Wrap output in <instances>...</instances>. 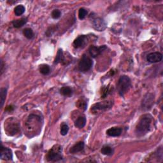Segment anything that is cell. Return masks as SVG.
<instances>
[{
	"label": "cell",
	"mask_w": 163,
	"mask_h": 163,
	"mask_svg": "<svg viewBox=\"0 0 163 163\" xmlns=\"http://www.w3.org/2000/svg\"><path fill=\"white\" fill-rule=\"evenodd\" d=\"M153 117L150 114L143 115L139 120L135 129V133L138 137H142L147 134L151 130Z\"/></svg>",
	"instance_id": "6da1fadb"
},
{
	"label": "cell",
	"mask_w": 163,
	"mask_h": 163,
	"mask_svg": "<svg viewBox=\"0 0 163 163\" xmlns=\"http://www.w3.org/2000/svg\"><path fill=\"white\" fill-rule=\"evenodd\" d=\"M42 120L41 118L35 114H31L25 122V128L28 132L31 134L34 133H39L41 130Z\"/></svg>",
	"instance_id": "7a4b0ae2"
},
{
	"label": "cell",
	"mask_w": 163,
	"mask_h": 163,
	"mask_svg": "<svg viewBox=\"0 0 163 163\" xmlns=\"http://www.w3.org/2000/svg\"><path fill=\"white\" fill-rule=\"evenodd\" d=\"M131 87V80L130 77L126 75H122L120 77L117 82V90L120 96H124Z\"/></svg>",
	"instance_id": "3957f363"
},
{
	"label": "cell",
	"mask_w": 163,
	"mask_h": 163,
	"mask_svg": "<svg viewBox=\"0 0 163 163\" xmlns=\"http://www.w3.org/2000/svg\"><path fill=\"white\" fill-rule=\"evenodd\" d=\"M5 131L8 136H14L20 131V125L16 119L11 118L5 122Z\"/></svg>",
	"instance_id": "277c9868"
},
{
	"label": "cell",
	"mask_w": 163,
	"mask_h": 163,
	"mask_svg": "<svg viewBox=\"0 0 163 163\" xmlns=\"http://www.w3.org/2000/svg\"><path fill=\"white\" fill-rule=\"evenodd\" d=\"M63 149L61 146L59 145H54L52 148L49 150L47 155V159L48 161L56 162L63 159L62 155Z\"/></svg>",
	"instance_id": "5b68a950"
},
{
	"label": "cell",
	"mask_w": 163,
	"mask_h": 163,
	"mask_svg": "<svg viewBox=\"0 0 163 163\" xmlns=\"http://www.w3.org/2000/svg\"><path fill=\"white\" fill-rule=\"evenodd\" d=\"M113 104L114 103L111 101H105L98 102L92 106L91 110L92 111V113L96 114L99 111H104L110 109L111 107H112Z\"/></svg>",
	"instance_id": "8992f818"
},
{
	"label": "cell",
	"mask_w": 163,
	"mask_h": 163,
	"mask_svg": "<svg viewBox=\"0 0 163 163\" xmlns=\"http://www.w3.org/2000/svg\"><path fill=\"white\" fill-rule=\"evenodd\" d=\"M92 64H93L92 60L87 56L83 54L79 62V69L80 72L82 73L87 72L91 69Z\"/></svg>",
	"instance_id": "52a82bcc"
},
{
	"label": "cell",
	"mask_w": 163,
	"mask_h": 163,
	"mask_svg": "<svg viewBox=\"0 0 163 163\" xmlns=\"http://www.w3.org/2000/svg\"><path fill=\"white\" fill-rule=\"evenodd\" d=\"M92 25L93 28L98 31H103L105 30L107 26L106 22L100 17L93 19L92 21Z\"/></svg>",
	"instance_id": "ba28073f"
},
{
	"label": "cell",
	"mask_w": 163,
	"mask_h": 163,
	"mask_svg": "<svg viewBox=\"0 0 163 163\" xmlns=\"http://www.w3.org/2000/svg\"><path fill=\"white\" fill-rule=\"evenodd\" d=\"M153 101H154V97L152 94L149 93L146 94L143 99L142 100V108L145 110H149L150 108H151L153 104Z\"/></svg>",
	"instance_id": "9c48e42d"
},
{
	"label": "cell",
	"mask_w": 163,
	"mask_h": 163,
	"mask_svg": "<svg viewBox=\"0 0 163 163\" xmlns=\"http://www.w3.org/2000/svg\"><path fill=\"white\" fill-rule=\"evenodd\" d=\"M106 45H101L99 47H96L94 45H92L89 49V52L90 56L92 57H96L99 56L104 50L107 49Z\"/></svg>",
	"instance_id": "30bf717a"
},
{
	"label": "cell",
	"mask_w": 163,
	"mask_h": 163,
	"mask_svg": "<svg viewBox=\"0 0 163 163\" xmlns=\"http://www.w3.org/2000/svg\"><path fill=\"white\" fill-rule=\"evenodd\" d=\"M0 157H1V159L2 160H6V161L12 160L13 154H12V152L11 149L4 147V146L2 144L1 152H0Z\"/></svg>",
	"instance_id": "8fae6325"
},
{
	"label": "cell",
	"mask_w": 163,
	"mask_h": 163,
	"mask_svg": "<svg viewBox=\"0 0 163 163\" xmlns=\"http://www.w3.org/2000/svg\"><path fill=\"white\" fill-rule=\"evenodd\" d=\"M162 55L161 53L158 52L150 53L147 56V61L150 63H159L162 61Z\"/></svg>",
	"instance_id": "7c38bea8"
},
{
	"label": "cell",
	"mask_w": 163,
	"mask_h": 163,
	"mask_svg": "<svg viewBox=\"0 0 163 163\" xmlns=\"http://www.w3.org/2000/svg\"><path fill=\"white\" fill-rule=\"evenodd\" d=\"M87 43V37L85 35H80L77 37L73 41V46L76 49L83 47Z\"/></svg>",
	"instance_id": "4fadbf2b"
},
{
	"label": "cell",
	"mask_w": 163,
	"mask_h": 163,
	"mask_svg": "<svg viewBox=\"0 0 163 163\" xmlns=\"http://www.w3.org/2000/svg\"><path fill=\"white\" fill-rule=\"evenodd\" d=\"M122 133V129L118 127H111L107 131V134L111 137H117Z\"/></svg>",
	"instance_id": "5bb4252c"
},
{
	"label": "cell",
	"mask_w": 163,
	"mask_h": 163,
	"mask_svg": "<svg viewBox=\"0 0 163 163\" xmlns=\"http://www.w3.org/2000/svg\"><path fill=\"white\" fill-rule=\"evenodd\" d=\"M84 146L85 143L83 142H79L78 143H76L73 146V147H71V149H70V152L72 154L80 152L84 149Z\"/></svg>",
	"instance_id": "9a60e30c"
},
{
	"label": "cell",
	"mask_w": 163,
	"mask_h": 163,
	"mask_svg": "<svg viewBox=\"0 0 163 163\" xmlns=\"http://www.w3.org/2000/svg\"><path fill=\"white\" fill-rule=\"evenodd\" d=\"M86 121L85 116H79L75 121V126L79 129H82L86 124Z\"/></svg>",
	"instance_id": "2e32d148"
},
{
	"label": "cell",
	"mask_w": 163,
	"mask_h": 163,
	"mask_svg": "<svg viewBox=\"0 0 163 163\" xmlns=\"http://www.w3.org/2000/svg\"><path fill=\"white\" fill-rule=\"evenodd\" d=\"M64 56L63 54V51L62 49H59L57 51V53L54 60V64H57L58 63H63L64 64Z\"/></svg>",
	"instance_id": "e0dca14e"
},
{
	"label": "cell",
	"mask_w": 163,
	"mask_h": 163,
	"mask_svg": "<svg viewBox=\"0 0 163 163\" xmlns=\"http://www.w3.org/2000/svg\"><path fill=\"white\" fill-rule=\"evenodd\" d=\"M28 22V19L27 18H21L20 19H17L15 20L12 22L14 27L15 28H20L22 27L23 25H24Z\"/></svg>",
	"instance_id": "ac0fdd59"
},
{
	"label": "cell",
	"mask_w": 163,
	"mask_h": 163,
	"mask_svg": "<svg viewBox=\"0 0 163 163\" xmlns=\"http://www.w3.org/2000/svg\"><path fill=\"white\" fill-rule=\"evenodd\" d=\"M60 93H61L63 96L66 97H70L73 94V90L70 87H63L61 88L59 91Z\"/></svg>",
	"instance_id": "d6986e66"
},
{
	"label": "cell",
	"mask_w": 163,
	"mask_h": 163,
	"mask_svg": "<svg viewBox=\"0 0 163 163\" xmlns=\"http://www.w3.org/2000/svg\"><path fill=\"white\" fill-rule=\"evenodd\" d=\"M101 153L105 156H111L114 153V149L109 145H104L101 150Z\"/></svg>",
	"instance_id": "ffe728a7"
},
{
	"label": "cell",
	"mask_w": 163,
	"mask_h": 163,
	"mask_svg": "<svg viewBox=\"0 0 163 163\" xmlns=\"http://www.w3.org/2000/svg\"><path fill=\"white\" fill-rule=\"evenodd\" d=\"M7 94V89L6 88H2L0 91V103H1V108L4 105Z\"/></svg>",
	"instance_id": "44dd1931"
},
{
	"label": "cell",
	"mask_w": 163,
	"mask_h": 163,
	"mask_svg": "<svg viewBox=\"0 0 163 163\" xmlns=\"http://www.w3.org/2000/svg\"><path fill=\"white\" fill-rule=\"evenodd\" d=\"M40 72L44 75H47L50 72V68L48 64H42L40 66Z\"/></svg>",
	"instance_id": "7402d4cb"
},
{
	"label": "cell",
	"mask_w": 163,
	"mask_h": 163,
	"mask_svg": "<svg viewBox=\"0 0 163 163\" xmlns=\"http://www.w3.org/2000/svg\"><path fill=\"white\" fill-rule=\"evenodd\" d=\"M25 8L23 5H17L14 8V13L17 16H21L25 12Z\"/></svg>",
	"instance_id": "603a6c76"
},
{
	"label": "cell",
	"mask_w": 163,
	"mask_h": 163,
	"mask_svg": "<svg viewBox=\"0 0 163 163\" xmlns=\"http://www.w3.org/2000/svg\"><path fill=\"white\" fill-rule=\"evenodd\" d=\"M23 34L25 38L28 39H32L34 37V32L31 28H25L23 30Z\"/></svg>",
	"instance_id": "cb8c5ba5"
},
{
	"label": "cell",
	"mask_w": 163,
	"mask_h": 163,
	"mask_svg": "<svg viewBox=\"0 0 163 163\" xmlns=\"http://www.w3.org/2000/svg\"><path fill=\"white\" fill-rule=\"evenodd\" d=\"M68 131H69V126H68V124L63 123L61 126V131H60V133L62 136H66Z\"/></svg>",
	"instance_id": "d4e9b609"
},
{
	"label": "cell",
	"mask_w": 163,
	"mask_h": 163,
	"mask_svg": "<svg viewBox=\"0 0 163 163\" xmlns=\"http://www.w3.org/2000/svg\"><path fill=\"white\" fill-rule=\"evenodd\" d=\"M110 92H111V89H110V88L109 87V85H107V86H105L102 89L101 98H106Z\"/></svg>",
	"instance_id": "484cf974"
},
{
	"label": "cell",
	"mask_w": 163,
	"mask_h": 163,
	"mask_svg": "<svg viewBox=\"0 0 163 163\" xmlns=\"http://www.w3.org/2000/svg\"><path fill=\"white\" fill-rule=\"evenodd\" d=\"M87 15V10H85L83 8H81L79 9V18L80 20H83L85 18V17Z\"/></svg>",
	"instance_id": "4316f807"
},
{
	"label": "cell",
	"mask_w": 163,
	"mask_h": 163,
	"mask_svg": "<svg viewBox=\"0 0 163 163\" xmlns=\"http://www.w3.org/2000/svg\"><path fill=\"white\" fill-rule=\"evenodd\" d=\"M77 106L79 107V108L83 109V110H85L87 109V103L86 101H85L83 99H80L77 101Z\"/></svg>",
	"instance_id": "83f0119b"
},
{
	"label": "cell",
	"mask_w": 163,
	"mask_h": 163,
	"mask_svg": "<svg viewBox=\"0 0 163 163\" xmlns=\"http://www.w3.org/2000/svg\"><path fill=\"white\" fill-rule=\"evenodd\" d=\"M51 15H52V17L53 19H59L60 17H61V11H60L59 10L56 9V10H54L52 12V14H51Z\"/></svg>",
	"instance_id": "f1b7e54d"
},
{
	"label": "cell",
	"mask_w": 163,
	"mask_h": 163,
	"mask_svg": "<svg viewBox=\"0 0 163 163\" xmlns=\"http://www.w3.org/2000/svg\"><path fill=\"white\" fill-rule=\"evenodd\" d=\"M14 110V108L12 105H10V106H7L6 109H5V111H8V112H11V111H12L13 110Z\"/></svg>",
	"instance_id": "f546056e"
},
{
	"label": "cell",
	"mask_w": 163,
	"mask_h": 163,
	"mask_svg": "<svg viewBox=\"0 0 163 163\" xmlns=\"http://www.w3.org/2000/svg\"><path fill=\"white\" fill-rule=\"evenodd\" d=\"M3 67H4V64H3V61L2 60H1V75H2L3 73Z\"/></svg>",
	"instance_id": "4dcf8cb0"
}]
</instances>
